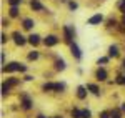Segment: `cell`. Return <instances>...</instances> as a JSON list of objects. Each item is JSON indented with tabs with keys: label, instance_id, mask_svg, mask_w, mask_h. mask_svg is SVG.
Returning a JSON list of instances; mask_svg holds the SVG:
<instances>
[{
	"label": "cell",
	"instance_id": "d6a6232c",
	"mask_svg": "<svg viewBox=\"0 0 125 118\" xmlns=\"http://www.w3.org/2000/svg\"><path fill=\"white\" fill-rule=\"evenodd\" d=\"M124 23H125V17H124Z\"/></svg>",
	"mask_w": 125,
	"mask_h": 118
},
{
	"label": "cell",
	"instance_id": "8992f818",
	"mask_svg": "<svg viewBox=\"0 0 125 118\" xmlns=\"http://www.w3.org/2000/svg\"><path fill=\"white\" fill-rule=\"evenodd\" d=\"M102 20H104V17H102L100 13H97V15H94V17L88 18V23H90V25H97V23H100Z\"/></svg>",
	"mask_w": 125,
	"mask_h": 118
},
{
	"label": "cell",
	"instance_id": "1f68e13d",
	"mask_svg": "<svg viewBox=\"0 0 125 118\" xmlns=\"http://www.w3.org/2000/svg\"><path fill=\"white\" fill-rule=\"evenodd\" d=\"M124 85H125V77H124Z\"/></svg>",
	"mask_w": 125,
	"mask_h": 118
},
{
	"label": "cell",
	"instance_id": "4fadbf2b",
	"mask_svg": "<svg viewBox=\"0 0 125 118\" xmlns=\"http://www.w3.org/2000/svg\"><path fill=\"white\" fill-rule=\"evenodd\" d=\"M117 55H118V48H117L115 45H112L108 48V57H117Z\"/></svg>",
	"mask_w": 125,
	"mask_h": 118
},
{
	"label": "cell",
	"instance_id": "ba28073f",
	"mask_svg": "<svg viewBox=\"0 0 125 118\" xmlns=\"http://www.w3.org/2000/svg\"><path fill=\"white\" fill-rule=\"evenodd\" d=\"M13 42H15L17 45H25V38L20 35L19 32H15V33H13Z\"/></svg>",
	"mask_w": 125,
	"mask_h": 118
},
{
	"label": "cell",
	"instance_id": "7a4b0ae2",
	"mask_svg": "<svg viewBox=\"0 0 125 118\" xmlns=\"http://www.w3.org/2000/svg\"><path fill=\"white\" fill-rule=\"evenodd\" d=\"M32 105H33V101L30 100L29 95H22V100H20V107L23 110H30L32 108Z\"/></svg>",
	"mask_w": 125,
	"mask_h": 118
},
{
	"label": "cell",
	"instance_id": "5b68a950",
	"mask_svg": "<svg viewBox=\"0 0 125 118\" xmlns=\"http://www.w3.org/2000/svg\"><path fill=\"white\" fill-rule=\"evenodd\" d=\"M63 30H65V40H67V42H72V38H73V33H75V30L72 28V27H68V25H67V27H65Z\"/></svg>",
	"mask_w": 125,
	"mask_h": 118
},
{
	"label": "cell",
	"instance_id": "7c38bea8",
	"mask_svg": "<svg viewBox=\"0 0 125 118\" xmlns=\"http://www.w3.org/2000/svg\"><path fill=\"white\" fill-rule=\"evenodd\" d=\"M30 7H32L33 10H42V9H43V7H42V3H40L39 0H32V2H30Z\"/></svg>",
	"mask_w": 125,
	"mask_h": 118
},
{
	"label": "cell",
	"instance_id": "484cf974",
	"mask_svg": "<svg viewBox=\"0 0 125 118\" xmlns=\"http://www.w3.org/2000/svg\"><path fill=\"white\" fill-rule=\"evenodd\" d=\"M68 7H70L72 10H75V9H77V3H75V2H70V3H68Z\"/></svg>",
	"mask_w": 125,
	"mask_h": 118
},
{
	"label": "cell",
	"instance_id": "277c9868",
	"mask_svg": "<svg viewBox=\"0 0 125 118\" xmlns=\"http://www.w3.org/2000/svg\"><path fill=\"white\" fill-rule=\"evenodd\" d=\"M15 70H20V63H17V62H12V63H9L7 67H3V72H15Z\"/></svg>",
	"mask_w": 125,
	"mask_h": 118
},
{
	"label": "cell",
	"instance_id": "52a82bcc",
	"mask_svg": "<svg viewBox=\"0 0 125 118\" xmlns=\"http://www.w3.org/2000/svg\"><path fill=\"white\" fill-rule=\"evenodd\" d=\"M70 50H72V55H73L75 58H80V57H82V53H80V48H78L75 43H70Z\"/></svg>",
	"mask_w": 125,
	"mask_h": 118
},
{
	"label": "cell",
	"instance_id": "ac0fdd59",
	"mask_svg": "<svg viewBox=\"0 0 125 118\" xmlns=\"http://www.w3.org/2000/svg\"><path fill=\"white\" fill-rule=\"evenodd\" d=\"M9 91H10V85L9 83H3L2 85V95L5 97V95H9Z\"/></svg>",
	"mask_w": 125,
	"mask_h": 118
},
{
	"label": "cell",
	"instance_id": "6da1fadb",
	"mask_svg": "<svg viewBox=\"0 0 125 118\" xmlns=\"http://www.w3.org/2000/svg\"><path fill=\"white\" fill-rule=\"evenodd\" d=\"M42 88L45 90V91H62V90H65V85L63 83H45Z\"/></svg>",
	"mask_w": 125,
	"mask_h": 118
},
{
	"label": "cell",
	"instance_id": "4dcf8cb0",
	"mask_svg": "<svg viewBox=\"0 0 125 118\" xmlns=\"http://www.w3.org/2000/svg\"><path fill=\"white\" fill-rule=\"evenodd\" d=\"M52 118H62V117H52Z\"/></svg>",
	"mask_w": 125,
	"mask_h": 118
},
{
	"label": "cell",
	"instance_id": "9a60e30c",
	"mask_svg": "<svg viewBox=\"0 0 125 118\" xmlns=\"http://www.w3.org/2000/svg\"><path fill=\"white\" fill-rule=\"evenodd\" d=\"M70 115H72V118H82V110L80 108H73Z\"/></svg>",
	"mask_w": 125,
	"mask_h": 118
},
{
	"label": "cell",
	"instance_id": "9c48e42d",
	"mask_svg": "<svg viewBox=\"0 0 125 118\" xmlns=\"http://www.w3.org/2000/svg\"><path fill=\"white\" fill-rule=\"evenodd\" d=\"M95 77H97V80L104 82V80H107V72L104 68H98V70H97V73H95Z\"/></svg>",
	"mask_w": 125,
	"mask_h": 118
},
{
	"label": "cell",
	"instance_id": "8fae6325",
	"mask_svg": "<svg viewBox=\"0 0 125 118\" xmlns=\"http://www.w3.org/2000/svg\"><path fill=\"white\" fill-rule=\"evenodd\" d=\"M77 97L80 100H83L87 97V88H85V87H78V88H77Z\"/></svg>",
	"mask_w": 125,
	"mask_h": 118
},
{
	"label": "cell",
	"instance_id": "f1b7e54d",
	"mask_svg": "<svg viewBox=\"0 0 125 118\" xmlns=\"http://www.w3.org/2000/svg\"><path fill=\"white\" fill-rule=\"evenodd\" d=\"M122 67H124V68H125V58H124V62H122Z\"/></svg>",
	"mask_w": 125,
	"mask_h": 118
},
{
	"label": "cell",
	"instance_id": "83f0119b",
	"mask_svg": "<svg viewBox=\"0 0 125 118\" xmlns=\"http://www.w3.org/2000/svg\"><path fill=\"white\" fill-rule=\"evenodd\" d=\"M120 110H122V111H125V101L122 103V107H120Z\"/></svg>",
	"mask_w": 125,
	"mask_h": 118
},
{
	"label": "cell",
	"instance_id": "30bf717a",
	"mask_svg": "<svg viewBox=\"0 0 125 118\" xmlns=\"http://www.w3.org/2000/svg\"><path fill=\"white\" fill-rule=\"evenodd\" d=\"M87 90H88V91H92V93H94V95H97V97L100 95L98 87H97V85H94V83H88V85H87Z\"/></svg>",
	"mask_w": 125,
	"mask_h": 118
},
{
	"label": "cell",
	"instance_id": "ffe728a7",
	"mask_svg": "<svg viewBox=\"0 0 125 118\" xmlns=\"http://www.w3.org/2000/svg\"><path fill=\"white\" fill-rule=\"evenodd\" d=\"M65 68V62L63 60H57V70H63Z\"/></svg>",
	"mask_w": 125,
	"mask_h": 118
},
{
	"label": "cell",
	"instance_id": "5bb4252c",
	"mask_svg": "<svg viewBox=\"0 0 125 118\" xmlns=\"http://www.w3.org/2000/svg\"><path fill=\"white\" fill-rule=\"evenodd\" d=\"M32 27H33V20H30V18L23 20V28H25V30H30Z\"/></svg>",
	"mask_w": 125,
	"mask_h": 118
},
{
	"label": "cell",
	"instance_id": "836d02e7",
	"mask_svg": "<svg viewBox=\"0 0 125 118\" xmlns=\"http://www.w3.org/2000/svg\"><path fill=\"white\" fill-rule=\"evenodd\" d=\"M122 3H125V0H124V2H122Z\"/></svg>",
	"mask_w": 125,
	"mask_h": 118
},
{
	"label": "cell",
	"instance_id": "44dd1931",
	"mask_svg": "<svg viewBox=\"0 0 125 118\" xmlns=\"http://www.w3.org/2000/svg\"><path fill=\"white\" fill-rule=\"evenodd\" d=\"M17 15H19V9L17 7H12L10 9V17H17Z\"/></svg>",
	"mask_w": 125,
	"mask_h": 118
},
{
	"label": "cell",
	"instance_id": "d4e9b609",
	"mask_svg": "<svg viewBox=\"0 0 125 118\" xmlns=\"http://www.w3.org/2000/svg\"><path fill=\"white\" fill-rule=\"evenodd\" d=\"M20 2H22V0H9V3L12 5V7H17V5L20 3Z\"/></svg>",
	"mask_w": 125,
	"mask_h": 118
},
{
	"label": "cell",
	"instance_id": "603a6c76",
	"mask_svg": "<svg viewBox=\"0 0 125 118\" xmlns=\"http://www.w3.org/2000/svg\"><path fill=\"white\" fill-rule=\"evenodd\" d=\"M37 58H39V53H37V52H32L29 55V60H37Z\"/></svg>",
	"mask_w": 125,
	"mask_h": 118
},
{
	"label": "cell",
	"instance_id": "2e32d148",
	"mask_svg": "<svg viewBox=\"0 0 125 118\" xmlns=\"http://www.w3.org/2000/svg\"><path fill=\"white\" fill-rule=\"evenodd\" d=\"M29 42L32 43V45H37V43L40 42V37H39V35H30V37H29Z\"/></svg>",
	"mask_w": 125,
	"mask_h": 118
},
{
	"label": "cell",
	"instance_id": "7402d4cb",
	"mask_svg": "<svg viewBox=\"0 0 125 118\" xmlns=\"http://www.w3.org/2000/svg\"><path fill=\"white\" fill-rule=\"evenodd\" d=\"M100 118H112V111H102Z\"/></svg>",
	"mask_w": 125,
	"mask_h": 118
},
{
	"label": "cell",
	"instance_id": "4316f807",
	"mask_svg": "<svg viewBox=\"0 0 125 118\" xmlns=\"http://www.w3.org/2000/svg\"><path fill=\"white\" fill-rule=\"evenodd\" d=\"M107 60L108 58H105V57H104V58H98V63H107Z\"/></svg>",
	"mask_w": 125,
	"mask_h": 118
},
{
	"label": "cell",
	"instance_id": "3957f363",
	"mask_svg": "<svg viewBox=\"0 0 125 118\" xmlns=\"http://www.w3.org/2000/svg\"><path fill=\"white\" fill-rule=\"evenodd\" d=\"M43 43H45L47 47H53V45H57V43H58V38L55 37V35H48L47 38L43 40Z\"/></svg>",
	"mask_w": 125,
	"mask_h": 118
},
{
	"label": "cell",
	"instance_id": "e0dca14e",
	"mask_svg": "<svg viewBox=\"0 0 125 118\" xmlns=\"http://www.w3.org/2000/svg\"><path fill=\"white\" fill-rule=\"evenodd\" d=\"M112 118H122V110L120 108L112 110Z\"/></svg>",
	"mask_w": 125,
	"mask_h": 118
},
{
	"label": "cell",
	"instance_id": "d6986e66",
	"mask_svg": "<svg viewBox=\"0 0 125 118\" xmlns=\"http://www.w3.org/2000/svg\"><path fill=\"white\" fill-rule=\"evenodd\" d=\"M82 118H92V111L90 110H82Z\"/></svg>",
	"mask_w": 125,
	"mask_h": 118
},
{
	"label": "cell",
	"instance_id": "cb8c5ba5",
	"mask_svg": "<svg viewBox=\"0 0 125 118\" xmlns=\"http://www.w3.org/2000/svg\"><path fill=\"white\" fill-rule=\"evenodd\" d=\"M7 83H9L10 87H13V85H17V83H19V80H15V78H9V80H7Z\"/></svg>",
	"mask_w": 125,
	"mask_h": 118
},
{
	"label": "cell",
	"instance_id": "f546056e",
	"mask_svg": "<svg viewBox=\"0 0 125 118\" xmlns=\"http://www.w3.org/2000/svg\"><path fill=\"white\" fill-rule=\"evenodd\" d=\"M37 118H47V117H43V115H39V117H37Z\"/></svg>",
	"mask_w": 125,
	"mask_h": 118
}]
</instances>
